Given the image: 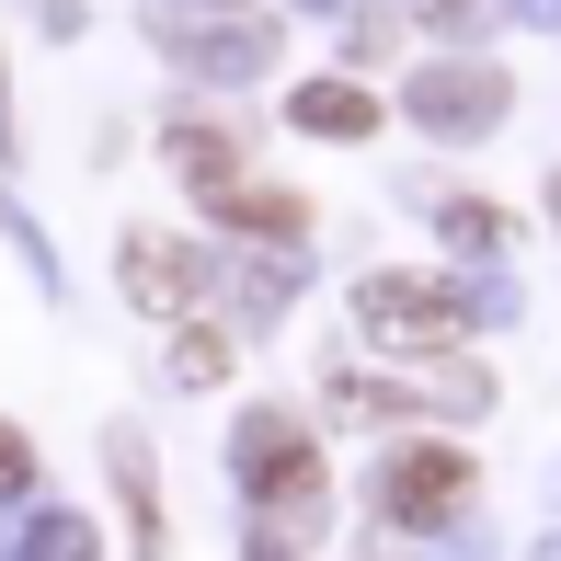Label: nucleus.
<instances>
[{"mask_svg": "<svg viewBox=\"0 0 561 561\" xmlns=\"http://www.w3.org/2000/svg\"><path fill=\"white\" fill-rule=\"evenodd\" d=\"M229 458H241V504L264 527H310L321 493H333V481H321V436L287 413V401H252L241 436H229Z\"/></svg>", "mask_w": 561, "mask_h": 561, "instance_id": "f257e3e1", "label": "nucleus"}, {"mask_svg": "<svg viewBox=\"0 0 561 561\" xmlns=\"http://www.w3.org/2000/svg\"><path fill=\"white\" fill-rule=\"evenodd\" d=\"M470 493H481V470H470L458 436H401L390 458H378V516L390 527H447Z\"/></svg>", "mask_w": 561, "mask_h": 561, "instance_id": "f03ea898", "label": "nucleus"}, {"mask_svg": "<svg viewBox=\"0 0 561 561\" xmlns=\"http://www.w3.org/2000/svg\"><path fill=\"white\" fill-rule=\"evenodd\" d=\"M355 321L390 355H447L470 333V298H458L447 275H367V287H355Z\"/></svg>", "mask_w": 561, "mask_h": 561, "instance_id": "7ed1b4c3", "label": "nucleus"}, {"mask_svg": "<svg viewBox=\"0 0 561 561\" xmlns=\"http://www.w3.org/2000/svg\"><path fill=\"white\" fill-rule=\"evenodd\" d=\"M115 264H126V298H138L149 321H184L195 298H207V252H195V241H172V229H126V241H115Z\"/></svg>", "mask_w": 561, "mask_h": 561, "instance_id": "20e7f679", "label": "nucleus"}, {"mask_svg": "<svg viewBox=\"0 0 561 561\" xmlns=\"http://www.w3.org/2000/svg\"><path fill=\"white\" fill-rule=\"evenodd\" d=\"M413 115L447 126V138H470V126L504 115V81H493V69H424V81H413Z\"/></svg>", "mask_w": 561, "mask_h": 561, "instance_id": "39448f33", "label": "nucleus"}, {"mask_svg": "<svg viewBox=\"0 0 561 561\" xmlns=\"http://www.w3.org/2000/svg\"><path fill=\"white\" fill-rule=\"evenodd\" d=\"M207 218H229V229H252V241H310V195L264 184V172H241V184H229V195H207Z\"/></svg>", "mask_w": 561, "mask_h": 561, "instance_id": "423d86ee", "label": "nucleus"}, {"mask_svg": "<svg viewBox=\"0 0 561 561\" xmlns=\"http://www.w3.org/2000/svg\"><path fill=\"white\" fill-rule=\"evenodd\" d=\"M287 115L310 126V138H378V104H367L355 81H310V92H298Z\"/></svg>", "mask_w": 561, "mask_h": 561, "instance_id": "0eeeda50", "label": "nucleus"}, {"mask_svg": "<svg viewBox=\"0 0 561 561\" xmlns=\"http://www.w3.org/2000/svg\"><path fill=\"white\" fill-rule=\"evenodd\" d=\"M172 378H184V390H218V378H229V333L184 321V333H172Z\"/></svg>", "mask_w": 561, "mask_h": 561, "instance_id": "6e6552de", "label": "nucleus"}, {"mask_svg": "<svg viewBox=\"0 0 561 561\" xmlns=\"http://www.w3.org/2000/svg\"><path fill=\"white\" fill-rule=\"evenodd\" d=\"M35 493V447H23V424H0V504Z\"/></svg>", "mask_w": 561, "mask_h": 561, "instance_id": "1a4fd4ad", "label": "nucleus"}, {"mask_svg": "<svg viewBox=\"0 0 561 561\" xmlns=\"http://www.w3.org/2000/svg\"><path fill=\"white\" fill-rule=\"evenodd\" d=\"M413 12H424V23H458V12H470V0H413Z\"/></svg>", "mask_w": 561, "mask_h": 561, "instance_id": "9d476101", "label": "nucleus"}]
</instances>
